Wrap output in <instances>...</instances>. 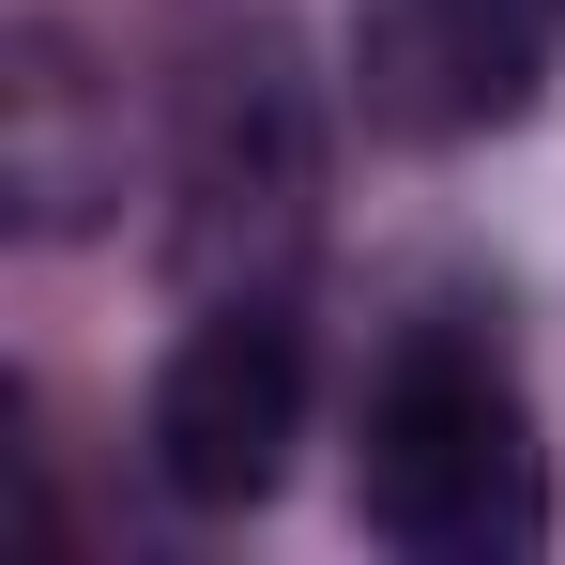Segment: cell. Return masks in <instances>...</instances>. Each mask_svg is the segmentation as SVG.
I'll return each instance as SVG.
<instances>
[{
  "instance_id": "1",
  "label": "cell",
  "mask_w": 565,
  "mask_h": 565,
  "mask_svg": "<svg viewBox=\"0 0 565 565\" xmlns=\"http://www.w3.org/2000/svg\"><path fill=\"white\" fill-rule=\"evenodd\" d=\"M352 504L413 565H535L551 551V444L489 321H397L352 413Z\"/></svg>"
},
{
  "instance_id": "2",
  "label": "cell",
  "mask_w": 565,
  "mask_h": 565,
  "mask_svg": "<svg viewBox=\"0 0 565 565\" xmlns=\"http://www.w3.org/2000/svg\"><path fill=\"white\" fill-rule=\"evenodd\" d=\"M321 245V107L290 77L276 31L214 46L184 77V138H169V276L199 306L290 290Z\"/></svg>"
},
{
  "instance_id": "3",
  "label": "cell",
  "mask_w": 565,
  "mask_h": 565,
  "mask_svg": "<svg viewBox=\"0 0 565 565\" xmlns=\"http://www.w3.org/2000/svg\"><path fill=\"white\" fill-rule=\"evenodd\" d=\"M138 444H153V489H169V504H199V520L276 504L290 444H306V321H290V290L199 306L184 337H169V367H153Z\"/></svg>"
},
{
  "instance_id": "4",
  "label": "cell",
  "mask_w": 565,
  "mask_h": 565,
  "mask_svg": "<svg viewBox=\"0 0 565 565\" xmlns=\"http://www.w3.org/2000/svg\"><path fill=\"white\" fill-rule=\"evenodd\" d=\"M565 77V0H352V107L413 153L535 122Z\"/></svg>"
},
{
  "instance_id": "5",
  "label": "cell",
  "mask_w": 565,
  "mask_h": 565,
  "mask_svg": "<svg viewBox=\"0 0 565 565\" xmlns=\"http://www.w3.org/2000/svg\"><path fill=\"white\" fill-rule=\"evenodd\" d=\"M0 184L31 230H93L122 199V93L62 31H15V77H0Z\"/></svg>"
}]
</instances>
